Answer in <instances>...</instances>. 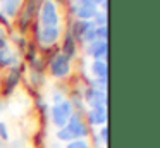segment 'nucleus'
Instances as JSON below:
<instances>
[{
  "label": "nucleus",
  "mask_w": 160,
  "mask_h": 148,
  "mask_svg": "<svg viewBox=\"0 0 160 148\" xmlns=\"http://www.w3.org/2000/svg\"><path fill=\"white\" fill-rule=\"evenodd\" d=\"M22 71H24V65H19V64L14 65V67L11 69V72H9L7 79H5V89H4L5 95H11V93L14 91V88L18 86V83L21 81Z\"/></svg>",
  "instance_id": "9"
},
{
  "label": "nucleus",
  "mask_w": 160,
  "mask_h": 148,
  "mask_svg": "<svg viewBox=\"0 0 160 148\" xmlns=\"http://www.w3.org/2000/svg\"><path fill=\"white\" fill-rule=\"evenodd\" d=\"M19 9H21V0H4L2 12L7 17H14L19 12Z\"/></svg>",
  "instance_id": "14"
},
{
  "label": "nucleus",
  "mask_w": 160,
  "mask_h": 148,
  "mask_svg": "<svg viewBox=\"0 0 160 148\" xmlns=\"http://www.w3.org/2000/svg\"><path fill=\"white\" fill-rule=\"evenodd\" d=\"M91 72L95 74L97 79H107V72H108L107 62L105 60H95L93 64H91Z\"/></svg>",
  "instance_id": "13"
},
{
  "label": "nucleus",
  "mask_w": 160,
  "mask_h": 148,
  "mask_svg": "<svg viewBox=\"0 0 160 148\" xmlns=\"http://www.w3.org/2000/svg\"><path fill=\"white\" fill-rule=\"evenodd\" d=\"M84 102L91 107V109H107V91L95 88H88L84 91Z\"/></svg>",
  "instance_id": "6"
},
{
  "label": "nucleus",
  "mask_w": 160,
  "mask_h": 148,
  "mask_svg": "<svg viewBox=\"0 0 160 148\" xmlns=\"http://www.w3.org/2000/svg\"><path fill=\"white\" fill-rule=\"evenodd\" d=\"M71 107H76L78 110H83V96H81L79 91H72L71 93V100H69Z\"/></svg>",
  "instance_id": "18"
},
{
  "label": "nucleus",
  "mask_w": 160,
  "mask_h": 148,
  "mask_svg": "<svg viewBox=\"0 0 160 148\" xmlns=\"http://www.w3.org/2000/svg\"><path fill=\"white\" fill-rule=\"evenodd\" d=\"M66 127L69 129V133L72 134L74 140H83L84 136H88V134H90V131H88V126L84 124V120L81 119L78 114H72V115L69 117V120H67Z\"/></svg>",
  "instance_id": "5"
},
{
  "label": "nucleus",
  "mask_w": 160,
  "mask_h": 148,
  "mask_svg": "<svg viewBox=\"0 0 160 148\" xmlns=\"http://www.w3.org/2000/svg\"><path fill=\"white\" fill-rule=\"evenodd\" d=\"M95 29H97V26L93 24V21H86V28H84V33H83V36H81L79 41H83V43H91V41H95L97 40Z\"/></svg>",
  "instance_id": "16"
},
{
  "label": "nucleus",
  "mask_w": 160,
  "mask_h": 148,
  "mask_svg": "<svg viewBox=\"0 0 160 148\" xmlns=\"http://www.w3.org/2000/svg\"><path fill=\"white\" fill-rule=\"evenodd\" d=\"M59 2H60V0H59Z\"/></svg>",
  "instance_id": "32"
},
{
  "label": "nucleus",
  "mask_w": 160,
  "mask_h": 148,
  "mask_svg": "<svg viewBox=\"0 0 160 148\" xmlns=\"http://www.w3.org/2000/svg\"><path fill=\"white\" fill-rule=\"evenodd\" d=\"M72 115V107H71L69 100H60L52 107V122L57 127H66L69 117Z\"/></svg>",
  "instance_id": "1"
},
{
  "label": "nucleus",
  "mask_w": 160,
  "mask_h": 148,
  "mask_svg": "<svg viewBox=\"0 0 160 148\" xmlns=\"http://www.w3.org/2000/svg\"><path fill=\"white\" fill-rule=\"evenodd\" d=\"M42 24L43 26H57L59 24V12H57V5L52 2V0H43L42 3Z\"/></svg>",
  "instance_id": "3"
},
{
  "label": "nucleus",
  "mask_w": 160,
  "mask_h": 148,
  "mask_svg": "<svg viewBox=\"0 0 160 148\" xmlns=\"http://www.w3.org/2000/svg\"><path fill=\"white\" fill-rule=\"evenodd\" d=\"M50 72L53 78H66L71 72V59L67 55H64L62 52L55 54L50 59Z\"/></svg>",
  "instance_id": "2"
},
{
  "label": "nucleus",
  "mask_w": 160,
  "mask_h": 148,
  "mask_svg": "<svg viewBox=\"0 0 160 148\" xmlns=\"http://www.w3.org/2000/svg\"><path fill=\"white\" fill-rule=\"evenodd\" d=\"M76 47H78V41L74 40L72 36H71L69 33L66 34V38H64V47H62V54L67 55V57H74L76 55Z\"/></svg>",
  "instance_id": "15"
},
{
  "label": "nucleus",
  "mask_w": 160,
  "mask_h": 148,
  "mask_svg": "<svg viewBox=\"0 0 160 148\" xmlns=\"http://www.w3.org/2000/svg\"><path fill=\"white\" fill-rule=\"evenodd\" d=\"M5 47H7V40H5V38H0V50L5 48Z\"/></svg>",
  "instance_id": "27"
},
{
  "label": "nucleus",
  "mask_w": 160,
  "mask_h": 148,
  "mask_svg": "<svg viewBox=\"0 0 160 148\" xmlns=\"http://www.w3.org/2000/svg\"><path fill=\"white\" fill-rule=\"evenodd\" d=\"M0 2H4V0H0Z\"/></svg>",
  "instance_id": "31"
},
{
  "label": "nucleus",
  "mask_w": 160,
  "mask_h": 148,
  "mask_svg": "<svg viewBox=\"0 0 160 148\" xmlns=\"http://www.w3.org/2000/svg\"><path fill=\"white\" fill-rule=\"evenodd\" d=\"M2 110H4V103L0 102V112H2Z\"/></svg>",
  "instance_id": "29"
},
{
  "label": "nucleus",
  "mask_w": 160,
  "mask_h": 148,
  "mask_svg": "<svg viewBox=\"0 0 160 148\" xmlns=\"http://www.w3.org/2000/svg\"><path fill=\"white\" fill-rule=\"evenodd\" d=\"M105 120H107V109H91L88 112V122L91 126L105 124Z\"/></svg>",
  "instance_id": "11"
},
{
  "label": "nucleus",
  "mask_w": 160,
  "mask_h": 148,
  "mask_svg": "<svg viewBox=\"0 0 160 148\" xmlns=\"http://www.w3.org/2000/svg\"><path fill=\"white\" fill-rule=\"evenodd\" d=\"M19 143H21V141H14V143H12V148H19Z\"/></svg>",
  "instance_id": "28"
},
{
  "label": "nucleus",
  "mask_w": 160,
  "mask_h": 148,
  "mask_svg": "<svg viewBox=\"0 0 160 148\" xmlns=\"http://www.w3.org/2000/svg\"><path fill=\"white\" fill-rule=\"evenodd\" d=\"M95 34H97V40H103V41H107V36H108V29H107V26H98L97 29H95Z\"/></svg>",
  "instance_id": "21"
},
{
  "label": "nucleus",
  "mask_w": 160,
  "mask_h": 148,
  "mask_svg": "<svg viewBox=\"0 0 160 148\" xmlns=\"http://www.w3.org/2000/svg\"><path fill=\"white\" fill-rule=\"evenodd\" d=\"M72 10L76 14V19L91 21L95 17V14L98 12V7L97 5H78V7H72Z\"/></svg>",
  "instance_id": "10"
},
{
  "label": "nucleus",
  "mask_w": 160,
  "mask_h": 148,
  "mask_svg": "<svg viewBox=\"0 0 160 148\" xmlns=\"http://www.w3.org/2000/svg\"><path fill=\"white\" fill-rule=\"evenodd\" d=\"M84 28H86V21H79V19H76V21L72 23V26H71V29H69V34L78 41V40H81V36H83Z\"/></svg>",
  "instance_id": "17"
},
{
  "label": "nucleus",
  "mask_w": 160,
  "mask_h": 148,
  "mask_svg": "<svg viewBox=\"0 0 160 148\" xmlns=\"http://www.w3.org/2000/svg\"><path fill=\"white\" fill-rule=\"evenodd\" d=\"M0 38H5V34H4V31H0Z\"/></svg>",
  "instance_id": "30"
},
{
  "label": "nucleus",
  "mask_w": 160,
  "mask_h": 148,
  "mask_svg": "<svg viewBox=\"0 0 160 148\" xmlns=\"http://www.w3.org/2000/svg\"><path fill=\"white\" fill-rule=\"evenodd\" d=\"M33 26H35V31L38 33L36 36H38V41L42 45L50 47V45H55L57 43V40H59V36H60V29L57 26H53V28L43 26V29H38V23H35Z\"/></svg>",
  "instance_id": "4"
},
{
  "label": "nucleus",
  "mask_w": 160,
  "mask_h": 148,
  "mask_svg": "<svg viewBox=\"0 0 160 148\" xmlns=\"http://www.w3.org/2000/svg\"><path fill=\"white\" fill-rule=\"evenodd\" d=\"M100 138H102V141H103V143H107V141H108V127L107 126H103L100 129Z\"/></svg>",
  "instance_id": "25"
},
{
  "label": "nucleus",
  "mask_w": 160,
  "mask_h": 148,
  "mask_svg": "<svg viewBox=\"0 0 160 148\" xmlns=\"http://www.w3.org/2000/svg\"><path fill=\"white\" fill-rule=\"evenodd\" d=\"M107 50H108V45L103 40H95L91 43H88V54L91 57H95V60L107 62Z\"/></svg>",
  "instance_id": "8"
},
{
  "label": "nucleus",
  "mask_w": 160,
  "mask_h": 148,
  "mask_svg": "<svg viewBox=\"0 0 160 148\" xmlns=\"http://www.w3.org/2000/svg\"><path fill=\"white\" fill-rule=\"evenodd\" d=\"M103 0H72V5L78 7V5H100Z\"/></svg>",
  "instance_id": "22"
},
{
  "label": "nucleus",
  "mask_w": 160,
  "mask_h": 148,
  "mask_svg": "<svg viewBox=\"0 0 160 148\" xmlns=\"http://www.w3.org/2000/svg\"><path fill=\"white\" fill-rule=\"evenodd\" d=\"M57 138H59L60 141H66V143H69V141H72V134L69 133V129L67 127H60L59 131H57Z\"/></svg>",
  "instance_id": "19"
},
{
  "label": "nucleus",
  "mask_w": 160,
  "mask_h": 148,
  "mask_svg": "<svg viewBox=\"0 0 160 148\" xmlns=\"http://www.w3.org/2000/svg\"><path fill=\"white\" fill-rule=\"evenodd\" d=\"M0 65L2 67H9V65H18V55L12 54L9 47L0 50Z\"/></svg>",
  "instance_id": "12"
},
{
  "label": "nucleus",
  "mask_w": 160,
  "mask_h": 148,
  "mask_svg": "<svg viewBox=\"0 0 160 148\" xmlns=\"http://www.w3.org/2000/svg\"><path fill=\"white\" fill-rule=\"evenodd\" d=\"M0 24H4V26H11V21H9V17L5 16L2 10H0Z\"/></svg>",
  "instance_id": "26"
},
{
  "label": "nucleus",
  "mask_w": 160,
  "mask_h": 148,
  "mask_svg": "<svg viewBox=\"0 0 160 148\" xmlns=\"http://www.w3.org/2000/svg\"><path fill=\"white\" fill-rule=\"evenodd\" d=\"M93 19H95V26H107V14H105L103 12V10H98V12L97 14H95V17H93Z\"/></svg>",
  "instance_id": "20"
},
{
  "label": "nucleus",
  "mask_w": 160,
  "mask_h": 148,
  "mask_svg": "<svg viewBox=\"0 0 160 148\" xmlns=\"http://www.w3.org/2000/svg\"><path fill=\"white\" fill-rule=\"evenodd\" d=\"M67 148H90V145L84 140H72L67 143Z\"/></svg>",
  "instance_id": "23"
},
{
  "label": "nucleus",
  "mask_w": 160,
  "mask_h": 148,
  "mask_svg": "<svg viewBox=\"0 0 160 148\" xmlns=\"http://www.w3.org/2000/svg\"><path fill=\"white\" fill-rule=\"evenodd\" d=\"M38 2L40 0H28L22 5V12H21V19H19V28L22 31L31 24V21L35 19L36 12H38Z\"/></svg>",
  "instance_id": "7"
},
{
  "label": "nucleus",
  "mask_w": 160,
  "mask_h": 148,
  "mask_svg": "<svg viewBox=\"0 0 160 148\" xmlns=\"http://www.w3.org/2000/svg\"><path fill=\"white\" fill-rule=\"evenodd\" d=\"M0 138L4 141L9 140V131H7V126H5L4 122H0Z\"/></svg>",
  "instance_id": "24"
}]
</instances>
